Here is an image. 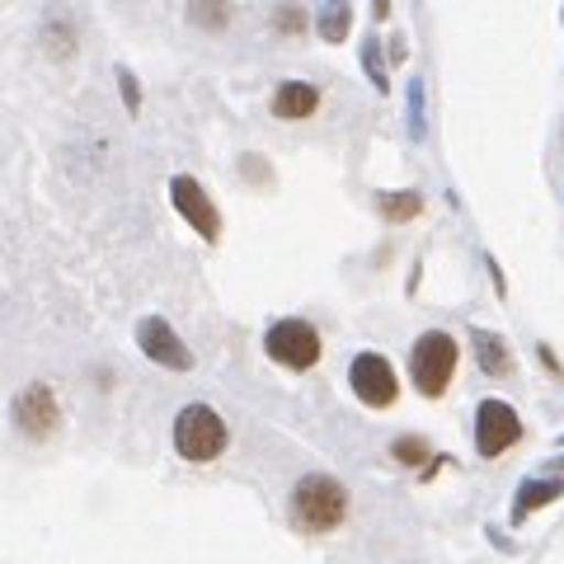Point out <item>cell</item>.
I'll use <instances>...</instances> for the list:
<instances>
[{"instance_id":"19","label":"cell","mask_w":564,"mask_h":564,"mask_svg":"<svg viewBox=\"0 0 564 564\" xmlns=\"http://www.w3.org/2000/svg\"><path fill=\"white\" fill-rule=\"evenodd\" d=\"M273 29H278V33H302V29H306V10L282 0V6L273 10Z\"/></svg>"},{"instance_id":"16","label":"cell","mask_w":564,"mask_h":564,"mask_svg":"<svg viewBox=\"0 0 564 564\" xmlns=\"http://www.w3.org/2000/svg\"><path fill=\"white\" fill-rule=\"evenodd\" d=\"M362 70H367V80H372L377 95L391 90V76H386V57H381V39H377V33H367V43H362Z\"/></svg>"},{"instance_id":"10","label":"cell","mask_w":564,"mask_h":564,"mask_svg":"<svg viewBox=\"0 0 564 564\" xmlns=\"http://www.w3.org/2000/svg\"><path fill=\"white\" fill-rule=\"evenodd\" d=\"M269 109L282 122H302V118H311L315 109H321V90H315L311 80H282L273 90V99H269Z\"/></svg>"},{"instance_id":"3","label":"cell","mask_w":564,"mask_h":564,"mask_svg":"<svg viewBox=\"0 0 564 564\" xmlns=\"http://www.w3.org/2000/svg\"><path fill=\"white\" fill-rule=\"evenodd\" d=\"M226 419L212 410V404H184L180 419H174V452L184 456V462H217L226 452Z\"/></svg>"},{"instance_id":"25","label":"cell","mask_w":564,"mask_h":564,"mask_svg":"<svg viewBox=\"0 0 564 564\" xmlns=\"http://www.w3.org/2000/svg\"><path fill=\"white\" fill-rule=\"evenodd\" d=\"M560 24H564V10H560Z\"/></svg>"},{"instance_id":"18","label":"cell","mask_w":564,"mask_h":564,"mask_svg":"<svg viewBox=\"0 0 564 564\" xmlns=\"http://www.w3.org/2000/svg\"><path fill=\"white\" fill-rule=\"evenodd\" d=\"M404 113H410V137L414 141L429 137V122H423V80L419 76L410 80V104H404Z\"/></svg>"},{"instance_id":"17","label":"cell","mask_w":564,"mask_h":564,"mask_svg":"<svg viewBox=\"0 0 564 564\" xmlns=\"http://www.w3.org/2000/svg\"><path fill=\"white\" fill-rule=\"evenodd\" d=\"M391 456H395V462L400 466H429V443H423V437H395V443H391Z\"/></svg>"},{"instance_id":"11","label":"cell","mask_w":564,"mask_h":564,"mask_svg":"<svg viewBox=\"0 0 564 564\" xmlns=\"http://www.w3.org/2000/svg\"><path fill=\"white\" fill-rule=\"evenodd\" d=\"M470 344H475V362H480L485 377H508L513 372V352H508V344L494 329H470Z\"/></svg>"},{"instance_id":"2","label":"cell","mask_w":564,"mask_h":564,"mask_svg":"<svg viewBox=\"0 0 564 564\" xmlns=\"http://www.w3.org/2000/svg\"><path fill=\"white\" fill-rule=\"evenodd\" d=\"M456 362H462V348L447 329H429L419 334L414 348H410V381L423 400H443L447 386L456 377Z\"/></svg>"},{"instance_id":"22","label":"cell","mask_w":564,"mask_h":564,"mask_svg":"<svg viewBox=\"0 0 564 564\" xmlns=\"http://www.w3.org/2000/svg\"><path fill=\"white\" fill-rule=\"evenodd\" d=\"M536 358L545 362V372H551V377H564V367H560V358H555L551 344H536Z\"/></svg>"},{"instance_id":"5","label":"cell","mask_w":564,"mask_h":564,"mask_svg":"<svg viewBox=\"0 0 564 564\" xmlns=\"http://www.w3.org/2000/svg\"><path fill=\"white\" fill-rule=\"evenodd\" d=\"M522 443V419L508 400H480V410H475V452L494 462V456H503L508 447Z\"/></svg>"},{"instance_id":"6","label":"cell","mask_w":564,"mask_h":564,"mask_svg":"<svg viewBox=\"0 0 564 564\" xmlns=\"http://www.w3.org/2000/svg\"><path fill=\"white\" fill-rule=\"evenodd\" d=\"M348 386L367 410H391L400 395V377H395L391 358H381V352H358L348 367Z\"/></svg>"},{"instance_id":"21","label":"cell","mask_w":564,"mask_h":564,"mask_svg":"<svg viewBox=\"0 0 564 564\" xmlns=\"http://www.w3.org/2000/svg\"><path fill=\"white\" fill-rule=\"evenodd\" d=\"M118 90H122V109L137 118V113H141V90H137V76H132V70H118Z\"/></svg>"},{"instance_id":"1","label":"cell","mask_w":564,"mask_h":564,"mask_svg":"<svg viewBox=\"0 0 564 564\" xmlns=\"http://www.w3.org/2000/svg\"><path fill=\"white\" fill-rule=\"evenodd\" d=\"M288 513H292L296 532L325 536V532H334V527H344V518H348V489L334 480V475L315 470V475H306V480H296Z\"/></svg>"},{"instance_id":"12","label":"cell","mask_w":564,"mask_h":564,"mask_svg":"<svg viewBox=\"0 0 564 564\" xmlns=\"http://www.w3.org/2000/svg\"><path fill=\"white\" fill-rule=\"evenodd\" d=\"M564 494V480H527L522 489H518V499H513V522H522V518H532L536 508H545V503H555Z\"/></svg>"},{"instance_id":"23","label":"cell","mask_w":564,"mask_h":564,"mask_svg":"<svg viewBox=\"0 0 564 564\" xmlns=\"http://www.w3.org/2000/svg\"><path fill=\"white\" fill-rule=\"evenodd\" d=\"M404 52H410V47H404V43H400V39H391V62H395V66H400V62H404Z\"/></svg>"},{"instance_id":"14","label":"cell","mask_w":564,"mask_h":564,"mask_svg":"<svg viewBox=\"0 0 564 564\" xmlns=\"http://www.w3.org/2000/svg\"><path fill=\"white\" fill-rule=\"evenodd\" d=\"M377 212L386 221H414L419 212H423V193H414V188H400V193H377Z\"/></svg>"},{"instance_id":"15","label":"cell","mask_w":564,"mask_h":564,"mask_svg":"<svg viewBox=\"0 0 564 564\" xmlns=\"http://www.w3.org/2000/svg\"><path fill=\"white\" fill-rule=\"evenodd\" d=\"M188 24L207 29V33H221L226 24H231V6H226V0H188Z\"/></svg>"},{"instance_id":"13","label":"cell","mask_w":564,"mask_h":564,"mask_svg":"<svg viewBox=\"0 0 564 564\" xmlns=\"http://www.w3.org/2000/svg\"><path fill=\"white\" fill-rule=\"evenodd\" d=\"M348 29H352V6H348V0H325L321 20H315V33H321L325 43H344Z\"/></svg>"},{"instance_id":"7","label":"cell","mask_w":564,"mask_h":564,"mask_svg":"<svg viewBox=\"0 0 564 564\" xmlns=\"http://www.w3.org/2000/svg\"><path fill=\"white\" fill-rule=\"evenodd\" d=\"M10 414H14V429H20L29 443H47V437L62 429V404L52 395V386H43V381L24 386V391L14 395Z\"/></svg>"},{"instance_id":"8","label":"cell","mask_w":564,"mask_h":564,"mask_svg":"<svg viewBox=\"0 0 564 564\" xmlns=\"http://www.w3.org/2000/svg\"><path fill=\"white\" fill-rule=\"evenodd\" d=\"M170 203H174V212H180V217H184L203 240H217V236H221L217 203L207 198V188L193 180V174H174V180H170Z\"/></svg>"},{"instance_id":"9","label":"cell","mask_w":564,"mask_h":564,"mask_svg":"<svg viewBox=\"0 0 564 564\" xmlns=\"http://www.w3.org/2000/svg\"><path fill=\"white\" fill-rule=\"evenodd\" d=\"M137 348L147 352L155 367H165V372H193V352L184 348V339L170 329V321H161V315H147V321L137 325Z\"/></svg>"},{"instance_id":"20","label":"cell","mask_w":564,"mask_h":564,"mask_svg":"<svg viewBox=\"0 0 564 564\" xmlns=\"http://www.w3.org/2000/svg\"><path fill=\"white\" fill-rule=\"evenodd\" d=\"M43 39H47V52H52V57H70V47H76V39H70V29H66V24H47V29H43Z\"/></svg>"},{"instance_id":"4","label":"cell","mask_w":564,"mask_h":564,"mask_svg":"<svg viewBox=\"0 0 564 564\" xmlns=\"http://www.w3.org/2000/svg\"><path fill=\"white\" fill-rule=\"evenodd\" d=\"M263 352L288 367V372H311L315 362H321V329H315L311 321H273L269 334H263Z\"/></svg>"},{"instance_id":"24","label":"cell","mask_w":564,"mask_h":564,"mask_svg":"<svg viewBox=\"0 0 564 564\" xmlns=\"http://www.w3.org/2000/svg\"><path fill=\"white\" fill-rule=\"evenodd\" d=\"M377 6V20H386V14H391V0H372Z\"/></svg>"}]
</instances>
